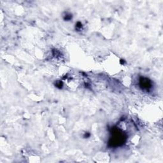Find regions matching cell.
Instances as JSON below:
<instances>
[{
	"label": "cell",
	"instance_id": "1",
	"mask_svg": "<svg viewBox=\"0 0 163 163\" xmlns=\"http://www.w3.org/2000/svg\"><path fill=\"white\" fill-rule=\"evenodd\" d=\"M124 136L122 135V132L119 131L118 130H115L113 133V136L111 137V140L110 143L112 145H119V144H121L123 142Z\"/></svg>",
	"mask_w": 163,
	"mask_h": 163
},
{
	"label": "cell",
	"instance_id": "3",
	"mask_svg": "<svg viewBox=\"0 0 163 163\" xmlns=\"http://www.w3.org/2000/svg\"><path fill=\"white\" fill-rule=\"evenodd\" d=\"M72 18V15H67L66 16V18H64V19L66 20V21H68V20H70Z\"/></svg>",
	"mask_w": 163,
	"mask_h": 163
},
{
	"label": "cell",
	"instance_id": "2",
	"mask_svg": "<svg viewBox=\"0 0 163 163\" xmlns=\"http://www.w3.org/2000/svg\"><path fill=\"white\" fill-rule=\"evenodd\" d=\"M139 86L142 88L143 89L148 90L151 87V82L149 81V80L147 78H142L139 80Z\"/></svg>",
	"mask_w": 163,
	"mask_h": 163
}]
</instances>
